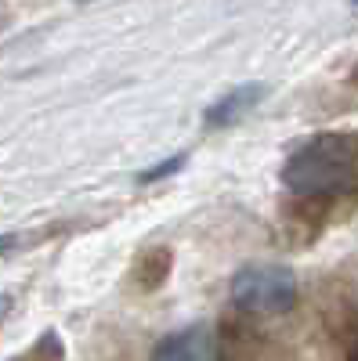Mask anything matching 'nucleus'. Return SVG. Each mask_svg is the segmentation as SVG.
Instances as JSON below:
<instances>
[{
	"label": "nucleus",
	"mask_w": 358,
	"mask_h": 361,
	"mask_svg": "<svg viewBox=\"0 0 358 361\" xmlns=\"http://www.w3.org/2000/svg\"><path fill=\"white\" fill-rule=\"evenodd\" d=\"M293 214L322 224L330 214L358 202V137L318 134L304 141L282 166Z\"/></svg>",
	"instance_id": "nucleus-1"
},
{
	"label": "nucleus",
	"mask_w": 358,
	"mask_h": 361,
	"mask_svg": "<svg viewBox=\"0 0 358 361\" xmlns=\"http://www.w3.org/2000/svg\"><path fill=\"white\" fill-rule=\"evenodd\" d=\"M214 340L206 329H185V333L170 336L167 343L156 347V357H185V361H196V357H214Z\"/></svg>",
	"instance_id": "nucleus-3"
},
{
	"label": "nucleus",
	"mask_w": 358,
	"mask_h": 361,
	"mask_svg": "<svg viewBox=\"0 0 358 361\" xmlns=\"http://www.w3.org/2000/svg\"><path fill=\"white\" fill-rule=\"evenodd\" d=\"M351 80H354V87H358V69H354V76H351Z\"/></svg>",
	"instance_id": "nucleus-5"
},
{
	"label": "nucleus",
	"mask_w": 358,
	"mask_h": 361,
	"mask_svg": "<svg viewBox=\"0 0 358 361\" xmlns=\"http://www.w3.org/2000/svg\"><path fill=\"white\" fill-rule=\"evenodd\" d=\"M257 98H261V90H257V87H239L232 98H225L221 105H214V112L206 116V119H210V123H228V119H235L243 109H253Z\"/></svg>",
	"instance_id": "nucleus-4"
},
{
	"label": "nucleus",
	"mask_w": 358,
	"mask_h": 361,
	"mask_svg": "<svg viewBox=\"0 0 358 361\" xmlns=\"http://www.w3.org/2000/svg\"><path fill=\"white\" fill-rule=\"evenodd\" d=\"M232 304L253 318H275L297 304V279L279 264L243 267L232 282Z\"/></svg>",
	"instance_id": "nucleus-2"
}]
</instances>
